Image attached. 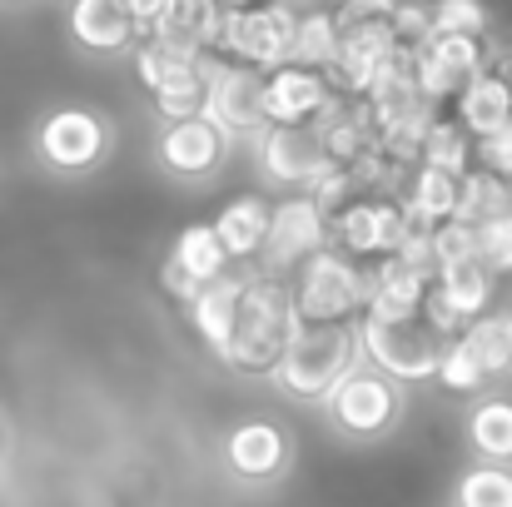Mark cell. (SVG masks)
Here are the masks:
<instances>
[{"label":"cell","instance_id":"cell-1","mask_svg":"<svg viewBox=\"0 0 512 507\" xmlns=\"http://www.w3.org/2000/svg\"><path fill=\"white\" fill-rule=\"evenodd\" d=\"M115 120L95 105H55L30 130L35 165L55 179H90L115 160Z\"/></svg>","mask_w":512,"mask_h":507},{"label":"cell","instance_id":"cell-2","mask_svg":"<svg viewBox=\"0 0 512 507\" xmlns=\"http://www.w3.org/2000/svg\"><path fill=\"white\" fill-rule=\"evenodd\" d=\"M314 408H319V418L339 433L343 443H383L408 418V388L398 378L358 363V368L343 373Z\"/></svg>","mask_w":512,"mask_h":507},{"label":"cell","instance_id":"cell-3","mask_svg":"<svg viewBox=\"0 0 512 507\" xmlns=\"http://www.w3.org/2000/svg\"><path fill=\"white\" fill-rule=\"evenodd\" d=\"M294 334H299V314H294V299H289V279H269V274L249 269L224 363L239 368V373H269Z\"/></svg>","mask_w":512,"mask_h":507},{"label":"cell","instance_id":"cell-4","mask_svg":"<svg viewBox=\"0 0 512 507\" xmlns=\"http://www.w3.org/2000/svg\"><path fill=\"white\" fill-rule=\"evenodd\" d=\"M358 329L348 324H299V334L284 343V353L269 368V383L299 403H319L348 368H358Z\"/></svg>","mask_w":512,"mask_h":507},{"label":"cell","instance_id":"cell-5","mask_svg":"<svg viewBox=\"0 0 512 507\" xmlns=\"http://www.w3.org/2000/svg\"><path fill=\"white\" fill-rule=\"evenodd\" d=\"M363 269L358 259L339 254L334 244H324L319 254H309L294 279H289V299L299 324H348L363 314Z\"/></svg>","mask_w":512,"mask_h":507},{"label":"cell","instance_id":"cell-6","mask_svg":"<svg viewBox=\"0 0 512 507\" xmlns=\"http://www.w3.org/2000/svg\"><path fill=\"white\" fill-rule=\"evenodd\" d=\"M353 329H358V353L368 368L398 378L403 388L433 383L438 348H443L438 329H428L423 319H368V314H358Z\"/></svg>","mask_w":512,"mask_h":507},{"label":"cell","instance_id":"cell-7","mask_svg":"<svg viewBox=\"0 0 512 507\" xmlns=\"http://www.w3.org/2000/svg\"><path fill=\"white\" fill-rule=\"evenodd\" d=\"M294 458H299V443L284 423L274 418H239L229 423V433L219 438V463L224 473L239 483V488H254V493H269L279 488L289 473H294Z\"/></svg>","mask_w":512,"mask_h":507},{"label":"cell","instance_id":"cell-8","mask_svg":"<svg viewBox=\"0 0 512 507\" xmlns=\"http://www.w3.org/2000/svg\"><path fill=\"white\" fill-rule=\"evenodd\" d=\"M294 25H299V10L289 0H259L249 10H224L214 55L239 60L249 70H279V65H289Z\"/></svg>","mask_w":512,"mask_h":507},{"label":"cell","instance_id":"cell-9","mask_svg":"<svg viewBox=\"0 0 512 507\" xmlns=\"http://www.w3.org/2000/svg\"><path fill=\"white\" fill-rule=\"evenodd\" d=\"M214 130H224L229 140H254L264 130V70H249L239 60H224L209 50V70H204V110H199Z\"/></svg>","mask_w":512,"mask_h":507},{"label":"cell","instance_id":"cell-10","mask_svg":"<svg viewBox=\"0 0 512 507\" xmlns=\"http://www.w3.org/2000/svg\"><path fill=\"white\" fill-rule=\"evenodd\" d=\"M329 244V219L309 194H284L279 204H269V234L264 249L254 259V274L269 279H289L309 254H319Z\"/></svg>","mask_w":512,"mask_h":507},{"label":"cell","instance_id":"cell-11","mask_svg":"<svg viewBox=\"0 0 512 507\" xmlns=\"http://www.w3.org/2000/svg\"><path fill=\"white\" fill-rule=\"evenodd\" d=\"M234 155V140L224 130H214L204 115L189 120H165L155 130V169L174 184H209L219 179Z\"/></svg>","mask_w":512,"mask_h":507},{"label":"cell","instance_id":"cell-12","mask_svg":"<svg viewBox=\"0 0 512 507\" xmlns=\"http://www.w3.org/2000/svg\"><path fill=\"white\" fill-rule=\"evenodd\" d=\"M249 150H254L259 184L264 189H284V194H304L329 169V155L319 150L309 125H264L249 140Z\"/></svg>","mask_w":512,"mask_h":507},{"label":"cell","instance_id":"cell-13","mask_svg":"<svg viewBox=\"0 0 512 507\" xmlns=\"http://www.w3.org/2000/svg\"><path fill=\"white\" fill-rule=\"evenodd\" d=\"M413 55V85L428 105H443L463 90V80H473L478 70H488L498 60L493 40H473V35H428Z\"/></svg>","mask_w":512,"mask_h":507},{"label":"cell","instance_id":"cell-14","mask_svg":"<svg viewBox=\"0 0 512 507\" xmlns=\"http://www.w3.org/2000/svg\"><path fill=\"white\" fill-rule=\"evenodd\" d=\"M403 229H408V214H403L398 199L358 194L329 219V244L348 259H383V254L398 249Z\"/></svg>","mask_w":512,"mask_h":507},{"label":"cell","instance_id":"cell-15","mask_svg":"<svg viewBox=\"0 0 512 507\" xmlns=\"http://www.w3.org/2000/svg\"><path fill=\"white\" fill-rule=\"evenodd\" d=\"M329 100L334 90L324 70H304V65L264 70V125H314Z\"/></svg>","mask_w":512,"mask_h":507},{"label":"cell","instance_id":"cell-16","mask_svg":"<svg viewBox=\"0 0 512 507\" xmlns=\"http://www.w3.org/2000/svg\"><path fill=\"white\" fill-rule=\"evenodd\" d=\"M65 35H70L85 55L115 60V55L135 50L140 25H135V15H130L125 0H70V10H65Z\"/></svg>","mask_w":512,"mask_h":507},{"label":"cell","instance_id":"cell-17","mask_svg":"<svg viewBox=\"0 0 512 507\" xmlns=\"http://www.w3.org/2000/svg\"><path fill=\"white\" fill-rule=\"evenodd\" d=\"M229 269H234V264L224 259L214 229H209V224H189V229H179L170 259H165V289H170L179 304H189L204 284L224 279Z\"/></svg>","mask_w":512,"mask_h":507},{"label":"cell","instance_id":"cell-18","mask_svg":"<svg viewBox=\"0 0 512 507\" xmlns=\"http://www.w3.org/2000/svg\"><path fill=\"white\" fill-rule=\"evenodd\" d=\"M309 130H314L319 150L329 155V165H353L358 155L378 150V125L358 95H334Z\"/></svg>","mask_w":512,"mask_h":507},{"label":"cell","instance_id":"cell-19","mask_svg":"<svg viewBox=\"0 0 512 507\" xmlns=\"http://www.w3.org/2000/svg\"><path fill=\"white\" fill-rule=\"evenodd\" d=\"M463 443L473 463L512 468V388H488L463 408Z\"/></svg>","mask_w":512,"mask_h":507},{"label":"cell","instance_id":"cell-20","mask_svg":"<svg viewBox=\"0 0 512 507\" xmlns=\"http://www.w3.org/2000/svg\"><path fill=\"white\" fill-rule=\"evenodd\" d=\"M219 30H224L219 0H155V10L140 25V35L174 40V45H189V50H214Z\"/></svg>","mask_w":512,"mask_h":507},{"label":"cell","instance_id":"cell-21","mask_svg":"<svg viewBox=\"0 0 512 507\" xmlns=\"http://www.w3.org/2000/svg\"><path fill=\"white\" fill-rule=\"evenodd\" d=\"M209 229H214V239H219V249L234 269H254V259L264 249V234H269V199L264 194H239L214 214Z\"/></svg>","mask_w":512,"mask_h":507},{"label":"cell","instance_id":"cell-22","mask_svg":"<svg viewBox=\"0 0 512 507\" xmlns=\"http://www.w3.org/2000/svg\"><path fill=\"white\" fill-rule=\"evenodd\" d=\"M244 274L249 269H229L224 279H214V284H204L189 304H184V314H189V329L199 334V343L214 353V358H224V348H229V334H234V314H239V294H244Z\"/></svg>","mask_w":512,"mask_h":507},{"label":"cell","instance_id":"cell-23","mask_svg":"<svg viewBox=\"0 0 512 507\" xmlns=\"http://www.w3.org/2000/svg\"><path fill=\"white\" fill-rule=\"evenodd\" d=\"M363 314L368 319H418L423 309V289L428 279L413 274L408 264H398L393 254H383L378 269H363Z\"/></svg>","mask_w":512,"mask_h":507},{"label":"cell","instance_id":"cell-24","mask_svg":"<svg viewBox=\"0 0 512 507\" xmlns=\"http://www.w3.org/2000/svg\"><path fill=\"white\" fill-rule=\"evenodd\" d=\"M453 120L468 130V140H483V135H493V130H503L512 120V90L508 80L488 65V70H478L458 95H453Z\"/></svg>","mask_w":512,"mask_h":507},{"label":"cell","instance_id":"cell-25","mask_svg":"<svg viewBox=\"0 0 512 507\" xmlns=\"http://www.w3.org/2000/svg\"><path fill=\"white\" fill-rule=\"evenodd\" d=\"M428 289L448 304V314L468 329L473 319H483L488 309H493V294H498V279L473 259V264H458V269H438L433 279H428Z\"/></svg>","mask_w":512,"mask_h":507},{"label":"cell","instance_id":"cell-26","mask_svg":"<svg viewBox=\"0 0 512 507\" xmlns=\"http://www.w3.org/2000/svg\"><path fill=\"white\" fill-rule=\"evenodd\" d=\"M398 204H403V214H408L413 224L438 229L443 219L458 214V179L443 174V169L413 165L408 169V179H403V189H398Z\"/></svg>","mask_w":512,"mask_h":507},{"label":"cell","instance_id":"cell-27","mask_svg":"<svg viewBox=\"0 0 512 507\" xmlns=\"http://www.w3.org/2000/svg\"><path fill=\"white\" fill-rule=\"evenodd\" d=\"M130 55H135V75H140V85H145V90H160V85H170V80H179V75H189L209 50H189V45H174V40L140 35Z\"/></svg>","mask_w":512,"mask_h":507},{"label":"cell","instance_id":"cell-28","mask_svg":"<svg viewBox=\"0 0 512 507\" xmlns=\"http://www.w3.org/2000/svg\"><path fill=\"white\" fill-rule=\"evenodd\" d=\"M448 507H512V468L468 463L448 488Z\"/></svg>","mask_w":512,"mask_h":507},{"label":"cell","instance_id":"cell-29","mask_svg":"<svg viewBox=\"0 0 512 507\" xmlns=\"http://www.w3.org/2000/svg\"><path fill=\"white\" fill-rule=\"evenodd\" d=\"M339 55V25H334V10H304L299 25H294V50H289V65H304V70H329Z\"/></svg>","mask_w":512,"mask_h":507},{"label":"cell","instance_id":"cell-30","mask_svg":"<svg viewBox=\"0 0 512 507\" xmlns=\"http://www.w3.org/2000/svg\"><path fill=\"white\" fill-rule=\"evenodd\" d=\"M433 383H438V388H448V393H458V398H478V393H488V388H493V383H488V373L478 368L473 348L463 343V334L443 338V348H438V368H433Z\"/></svg>","mask_w":512,"mask_h":507},{"label":"cell","instance_id":"cell-31","mask_svg":"<svg viewBox=\"0 0 512 507\" xmlns=\"http://www.w3.org/2000/svg\"><path fill=\"white\" fill-rule=\"evenodd\" d=\"M418 165L443 169V174H453V179L468 174V165H473V140H468V130H463L458 120H433L428 135H423Z\"/></svg>","mask_w":512,"mask_h":507},{"label":"cell","instance_id":"cell-32","mask_svg":"<svg viewBox=\"0 0 512 507\" xmlns=\"http://www.w3.org/2000/svg\"><path fill=\"white\" fill-rule=\"evenodd\" d=\"M512 209V179H498L488 169H468L458 174V219L478 224L488 214H503Z\"/></svg>","mask_w":512,"mask_h":507},{"label":"cell","instance_id":"cell-33","mask_svg":"<svg viewBox=\"0 0 512 507\" xmlns=\"http://www.w3.org/2000/svg\"><path fill=\"white\" fill-rule=\"evenodd\" d=\"M428 35L493 40V10L483 0H428Z\"/></svg>","mask_w":512,"mask_h":507},{"label":"cell","instance_id":"cell-34","mask_svg":"<svg viewBox=\"0 0 512 507\" xmlns=\"http://www.w3.org/2000/svg\"><path fill=\"white\" fill-rule=\"evenodd\" d=\"M463 343L473 348V358H478V368L488 373V383H493V388L512 378V358H508V343H503V329H498V314L473 319V324L463 329Z\"/></svg>","mask_w":512,"mask_h":507},{"label":"cell","instance_id":"cell-35","mask_svg":"<svg viewBox=\"0 0 512 507\" xmlns=\"http://www.w3.org/2000/svg\"><path fill=\"white\" fill-rule=\"evenodd\" d=\"M204 70H209V55H204L189 75H179V80H170V85L150 90V105H155L160 125H165V120H189V115L204 110Z\"/></svg>","mask_w":512,"mask_h":507},{"label":"cell","instance_id":"cell-36","mask_svg":"<svg viewBox=\"0 0 512 507\" xmlns=\"http://www.w3.org/2000/svg\"><path fill=\"white\" fill-rule=\"evenodd\" d=\"M473 249H478V264L498 279V274H512V209L503 214H488L473 224Z\"/></svg>","mask_w":512,"mask_h":507},{"label":"cell","instance_id":"cell-37","mask_svg":"<svg viewBox=\"0 0 512 507\" xmlns=\"http://www.w3.org/2000/svg\"><path fill=\"white\" fill-rule=\"evenodd\" d=\"M428 244H433V274L438 269H458V264H473L478 249H473V224L468 219H443L438 229H428Z\"/></svg>","mask_w":512,"mask_h":507},{"label":"cell","instance_id":"cell-38","mask_svg":"<svg viewBox=\"0 0 512 507\" xmlns=\"http://www.w3.org/2000/svg\"><path fill=\"white\" fill-rule=\"evenodd\" d=\"M388 30L403 50H418L428 40V0H398L388 15Z\"/></svg>","mask_w":512,"mask_h":507},{"label":"cell","instance_id":"cell-39","mask_svg":"<svg viewBox=\"0 0 512 507\" xmlns=\"http://www.w3.org/2000/svg\"><path fill=\"white\" fill-rule=\"evenodd\" d=\"M473 160L488 169V174H498V179H512V120L503 125V130L473 140Z\"/></svg>","mask_w":512,"mask_h":507},{"label":"cell","instance_id":"cell-40","mask_svg":"<svg viewBox=\"0 0 512 507\" xmlns=\"http://www.w3.org/2000/svg\"><path fill=\"white\" fill-rule=\"evenodd\" d=\"M398 0H339L334 5V25L339 30H358V25H388Z\"/></svg>","mask_w":512,"mask_h":507},{"label":"cell","instance_id":"cell-41","mask_svg":"<svg viewBox=\"0 0 512 507\" xmlns=\"http://www.w3.org/2000/svg\"><path fill=\"white\" fill-rule=\"evenodd\" d=\"M493 70H498V75H503V80H508V90H512V50H508V55H503V50H498V60H493Z\"/></svg>","mask_w":512,"mask_h":507},{"label":"cell","instance_id":"cell-42","mask_svg":"<svg viewBox=\"0 0 512 507\" xmlns=\"http://www.w3.org/2000/svg\"><path fill=\"white\" fill-rule=\"evenodd\" d=\"M498 329H503V343H508V358H512V309L498 314Z\"/></svg>","mask_w":512,"mask_h":507},{"label":"cell","instance_id":"cell-43","mask_svg":"<svg viewBox=\"0 0 512 507\" xmlns=\"http://www.w3.org/2000/svg\"><path fill=\"white\" fill-rule=\"evenodd\" d=\"M249 5H259V0H219V10H249Z\"/></svg>","mask_w":512,"mask_h":507},{"label":"cell","instance_id":"cell-44","mask_svg":"<svg viewBox=\"0 0 512 507\" xmlns=\"http://www.w3.org/2000/svg\"><path fill=\"white\" fill-rule=\"evenodd\" d=\"M0 453H5V423H0Z\"/></svg>","mask_w":512,"mask_h":507}]
</instances>
